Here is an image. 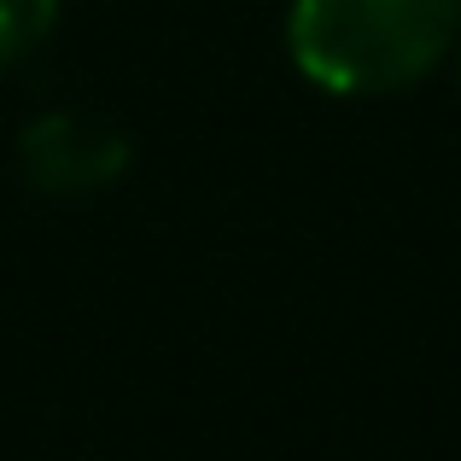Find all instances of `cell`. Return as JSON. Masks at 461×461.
Segmentation results:
<instances>
[{
    "label": "cell",
    "mask_w": 461,
    "mask_h": 461,
    "mask_svg": "<svg viewBox=\"0 0 461 461\" xmlns=\"http://www.w3.org/2000/svg\"><path fill=\"white\" fill-rule=\"evenodd\" d=\"M461 0H293V65L327 94H397L444 65Z\"/></svg>",
    "instance_id": "cell-1"
},
{
    "label": "cell",
    "mask_w": 461,
    "mask_h": 461,
    "mask_svg": "<svg viewBox=\"0 0 461 461\" xmlns=\"http://www.w3.org/2000/svg\"><path fill=\"white\" fill-rule=\"evenodd\" d=\"M18 164L30 176V187L77 199V193H100L112 181H123L129 135L88 112H41L18 135Z\"/></svg>",
    "instance_id": "cell-2"
},
{
    "label": "cell",
    "mask_w": 461,
    "mask_h": 461,
    "mask_svg": "<svg viewBox=\"0 0 461 461\" xmlns=\"http://www.w3.org/2000/svg\"><path fill=\"white\" fill-rule=\"evenodd\" d=\"M59 0H0V70L18 65L23 53L41 47V35L53 30Z\"/></svg>",
    "instance_id": "cell-3"
}]
</instances>
